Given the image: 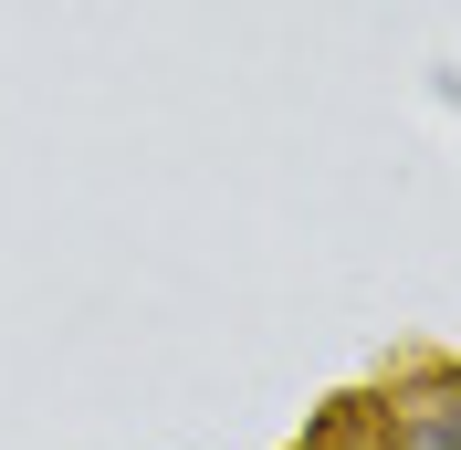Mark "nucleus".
I'll list each match as a JSON object with an SVG mask.
<instances>
[{"instance_id":"f257e3e1","label":"nucleus","mask_w":461,"mask_h":450,"mask_svg":"<svg viewBox=\"0 0 461 450\" xmlns=\"http://www.w3.org/2000/svg\"><path fill=\"white\" fill-rule=\"evenodd\" d=\"M388 450H461V388H451V366H430L420 398H388Z\"/></svg>"},{"instance_id":"f03ea898","label":"nucleus","mask_w":461,"mask_h":450,"mask_svg":"<svg viewBox=\"0 0 461 450\" xmlns=\"http://www.w3.org/2000/svg\"><path fill=\"white\" fill-rule=\"evenodd\" d=\"M315 450H388V429H377V440H367V429H325Z\"/></svg>"}]
</instances>
